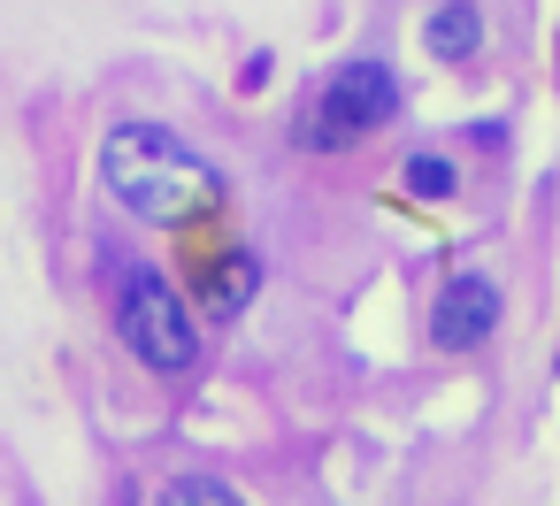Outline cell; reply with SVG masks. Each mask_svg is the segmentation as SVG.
I'll return each mask as SVG.
<instances>
[{
	"label": "cell",
	"instance_id": "3",
	"mask_svg": "<svg viewBox=\"0 0 560 506\" xmlns=\"http://www.w3.org/2000/svg\"><path fill=\"white\" fill-rule=\"evenodd\" d=\"M116 338L154 376H192L200 368V322L162 269H124L116 276Z\"/></svg>",
	"mask_w": 560,
	"mask_h": 506
},
{
	"label": "cell",
	"instance_id": "5",
	"mask_svg": "<svg viewBox=\"0 0 560 506\" xmlns=\"http://www.w3.org/2000/svg\"><path fill=\"white\" fill-rule=\"evenodd\" d=\"M254 292H261V254H246V246H231V254H215V261L200 269V307H208L215 322H238Z\"/></svg>",
	"mask_w": 560,
	"mask_h": 506
},
{
	"label": "cell",
	"instance_id": "11",
	"mask_svg": "<svg viewBox=\"0 0 560 506\" xmlns=\"http://www.w3.org/2000/svg\"><path fill=\"white\" fill-rule=\"evenodd\" d=\"M552 368H560V361H552Z\"/></svg>",
	"mask_w": 560,
	"mask_h": 506
},
{
	"label": "cell",
	"instance_id": "1",
	"mask_svg": "<svg viewBox=\"0 0 560 506\" xmlns=\"http://www.w3.org/2000/svg\"><path fill=\"white\" fill-rule=\"evenodd\" d=\"M101 192L131 215V223H154V231H192V223H215L223 215V169L177 139L170 123H108L101 139Z\"/></svg>",
	"mask_w": 560,
	"mask_h": 506
},
{
	"label": "cell",
	"instance_id": "9",
	"mask_svg": "<svg viewBox=\"0 0 560 506\" xmlns=\"http://www.w3.org/2000/svg\"><path fill=\"white\" fill-rule=\"evenodd\" d=\"M238 85L254 93V85H269V55H246V70H238Z\"/></svg>",
	"mask_w": 560,
	"mask_h": 506
},
{
	"label": "cell",
	"instance_id": "8",
	"mask_svg": "<svg viewBox=\"0 0 560 506\" xmlns=\"http://www.w3.org/2000/svg\"><path fill=\"white\" fill-rule=\"evenodd\" d=\"M154 506H246L223 475H170L162 491H154Z\"/></svg>",
	"mask_w": 560,
	"mask_h": 506
},
{
	"label": "cell",
	"instance_id": "6",
	"mask_svg": "<svg viewBox=\"0 0 560 506\" xmlns=\"http://www.w3.org/2000/svg\"><path fill=\"white\" fill-rule=\"evenodd\" d=\"M422 47L438 55V62H476V47H483V9L476 0H438V9L422 16Z\"/></svg>",
	"mask_w": 560,
	"mask_h": 506
},
{
	"label": "cell",
	"instance_id": "7",
	"mask_svg": "<svg viewBox=\"0 0 560 506\" xmlns=\"http://www.w3.org/2000/svg\"><path fill=\"white\" fill-rule=\"evenodd\" d=\"M399 185L415 192V200H453V185H460V169H453V154H407V169H399Z\"/></svg>",
	"mask_w": 560,
	"mask_h": 506
},
{
	"label": "cell",
	"instance_id": "4",
	"mask_svg": "<svg viewBox=\"0 0 560 506\" xmlns=\"http://www.w3.org/2000/svg\"><path fill=\"white\" fill-rule=\"evenodd\" d=\"M499 315H506V292H499L483 269H460V276H445V284H438L430 345H438V353H476V345H491Z\"/></svg>",
	"mask_w": 560,
	"mask_h": 506
},
{
	"label": "cell",
	"instance_id": "10",
	"mask_svg": "<svg viewBox=\"0 0 560 506\" xmlns=\"http://www.w3.org/2000/svg\"><path fill=\"white\" fill-rule=\"evenodd\" d=\"M552 78H560V39H552Z\"/></svg>",
	"mask_w": 560,
	"mask_h": 506
},
{
	"label": "cell",
	"instance_id": "2",
	"mask_svg": "<svg viewBox=\"0 0 560 506\" xmlns=\"http://www.w3.org/2000/svg\"><path fill=\"white\" fill-rule=\"evenodd\" d=\"M392 116H399V70L376 62V55H353V62H338V70L307 93V108H300V146H307V154H338V146H361L369 131H384Z\"/></svg>",
	"mask_w": 560,
	"mask_h": 506
}]
</instances>
